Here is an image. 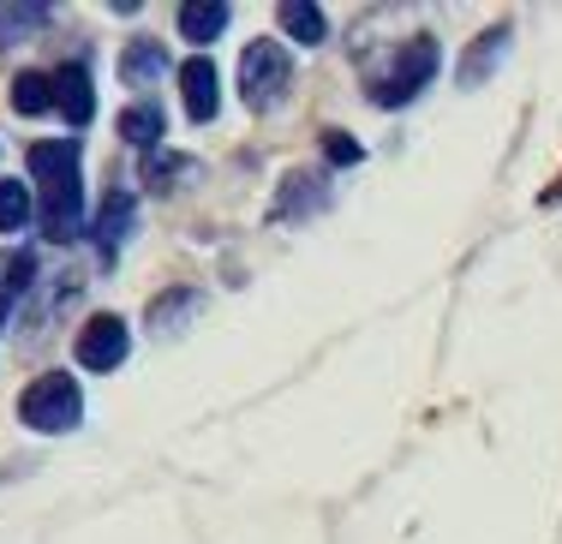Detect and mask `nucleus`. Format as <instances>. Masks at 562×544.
Wrapping results in <instances>:
<instances>
[{"label": "nucleus", "mask_w": 562, "mask_h": 544, "mask_svg": "<svg viewBox=\"0 0 562 544\" xmlns=\"http://www.w3.org/2000/svg\"><path fill=\"white\" fill-rule=\"evenodd\" d=\"M31 174L43 185L36 216L48 240H78L85 234V185H78V138H36L31 144Z\"/></svg>", "instance_id": "1"}, {"label": "nucleus", "mask_w": 562, "mask_h": 544, "mask_svg": "<svg viewBox=\"0 0 562 544\" xmlns=\"http://www.w3.org/2000/svg\"><path fill=\"white\" fill-rule=\"evenodd\" d=\"M431 78H437V36H407L401 55L390 60V72L371 78V102L378 109H407Z\"/></svg>", "instance_id": "2"}, {"label": "nucleus", "mask_w": 562, "mask_h": 544, "mask_svg": "<svg viewBox=\"0 0 562 544\" xmlns=\"http://www.w3.org/2000/svg\"><path fill=\"white\" fill-rule=\"evenodd\" d=\"M78 413H85V395H78V383L66 377V371H43V377L19 395V419L31 424V431H43V437L72 431Z\"/></svg>", "instance_id": "3"}, {"label": "nucleus", "mask_w": 562, "mask_h": 544, "mask_svg": "<svg viewBox=\"0 0 562 544\" xmlns=\"http://www.w3.org/2000/svg\"><path fill=\"white\" fill-rule=\"evenodd\" d=\"M288 78H293V66L276 43H251L246 55H239V97H246L251 109H270L281 90H288Z\"/></svg>", "instance_id": "4"}, {"label": "nucleus", "mask_w": 562, "mask_h": 544, "mask_svg": "<svg viewBox=\"0 0 562 544\" xmlns=\"http://www.w3.org/2000/svg\"><path fill=\"white\" fill-rule=\"evenodd\" d=\"M72 348H78V365H85V371H114L120 360H126V348H132V329L120 324V317L102 311V317H90V324L78 329Z\"/></svg>", "instance_id": "5"}, {"label": "nucleus", "mask_w": 562, "mask_h": 544, "mask_svg": "<svg viewBox=\"0 0 562 544\" xmlns=\"http://www.w3.org/2000/svg\"><path fill=\"white\" fill-rule=\"evenodd\" d=\"M48 109L66 114V126H90V114H97V97H90V72L78 60H66L48 72Z\"/></svg>", "instance_id": "6"}, {"label": "nucleus", "mask_w": 562, "mask_h": 544, "mask_svg": "<svg viewBox=\"0 0 562 544\" xmlns=\"http://www.w3.org/2000/svg\"><path fill=\"white\" fill-rule=\"evenodd\" d=\"M216 84H222V78H216V66H210L204 55L180 66V90H186V114H192V121H216V109H222V90Z\"/></svg>", "instance_id": "7"}, {"label": "nucleus", "mask_w": 562, "mask_h": 544, "mask_svg": "<svg viewBox=\"0 0 562 544\" xmlns=\"http://www.w3.org/2000/svg\"><path fill=\"white\" fill-rule=\"evenodd\" d=\"M227 31V0H186L180 7V36L186 43H216Z\"/></svg>", "instance_id": "8"}, {"label": "nucleus", "mask_w": 562, "mask_h": 544, "mask_svg": "<svg viewBox=\"0 0 562 544\" xmlns=\"http://www.w3.org/2000/svg\"><path fill=\"white\" fill-rule=\"evenodd\" d=\"M162 126L168 121H162V109H156V102H132V109L120 114V138H126L132 150H144V156L162 144Z\"/></svg>", "instance_id": "9"}, {"label": "nucleus", "mask_w": 562, "mask_h": 544, "mask_svg": "<svg viewBox=\"0 0 562 544\" xmlns=\"http://www.w3.org/2000/svg\"><path fill=\"white\" fill-rule=\"evenodd\" d=\"M97 246H102V258H114L120 251V240L132 234V197L126 192H109V204H102V216H97Z\"/></svg>", "instance_id": "10"}, {"label": "nucleus", "mask_w": 562, "mask_h": 544, "mask_svg": "<svg viewBox=\"0 0 562 544\" xmlns=\"http://www.w3.org/2000/svg\"><path fill=\"white\" fill-rule=\"evenodd\" d=\"M31 282H36V258H31V251H0V317H7V305L19 299Z\"/></svg>", "instance_id": "11"}, {"label": "nucleus", "mask_w": 562, "mask_h": 544, "mask_svg": "<svg viewBox=\"0 0 562 544\" xmlns=\"http://www.w3.org/2000/svg\"><path fill=\"white\" fill-rule=\"evenodd\" d=\"M276 19H281V31H288L293 43H324V36H329V19L317 7H305V0H288Z\"/></svg>", "instance_id": "12"}, {"label": "nucleus", "mask_w": 562, "mask_h": 544, "mask_svg": "<svg viewBox=\"0 0 562 544\" xmlns=\"http://www.w3.org/2000/svg\"><path fill=\"white\" fill-rule=\"evenodd\" d=\"M162 66H168V55H162L156 43H132V48H126V60H120V78H126V84L138 90V84H150V78L162 72Z\"/></svg>", "instance_id": "13"}, {"label": "nucleus", "mask_w": 562, "mask_h": 544, "mask_svg": "<svg viewBox=\"0 0 562 544\" xmlns=\"http://www.w3.org/2000/svg\"><path fill=\"white\" fill-rule=\"evenodd\" d=\"M503 48H508V24H497V31H491V36H479L473 60H461V84H479V78H485L491 66L503 60Z\"/></svg>", "instance_id": "14"}, {"label": "nucleus", "mask_w": 562, "mask_h": 544, "mask_svg": "<svg viewBox=\"0 0 562 544\" xmlns=\"http://www.w3.org/2000/svg\"><path fill=\"white\" fill-rule=\"evenodd\" d=\"M12 109L19 114H48V72H19L12 78Z\"/></svg>", "instance_id": "15"}, {"label": "nucleus", "mask_w": 562, "mask_h": 544, "mask_svg": "<svg viewBox=\"0 0 562 544\" xmlns=\"http://www.w3.org/2000/svg\"><path fill=\"white\" fill-rule=\"evenodd\" d=\"M24 222H31V192L19 180H0V234L24 228Z\"/></svg>", "instance_id": "16"}, {"label": "nucleus", "mask_w": 562, "mask_h": 544, "mask_svg": "<svg viewBox=\"0 0 562 544\" xmlns=\"http://www.w3.org/2000/svg\"><path fill=\"white\" fill-rule=\"evenodd\" d=\"M312 197H317V180H312V174H293V180H288V197L276 204V216H281V222H288V216H300V209L312 204Z\"/></svg>", "instance_id": "17"}, {"label": "nucleus", "mask_w": 562, "mask_h": 544, "mask_svg": "<svg viewBox=\"0 0 562 544\" xmlns=\"http://www.w3.org/2000/svg\"><path fill=\"white\" fill-rule=\"evenodd\" d=\"M36 24H43V12H36V7H19V12H12V7H0V36L36 31Z\"/></svg>", "instance_id": "18"}, {"label": "nucleus", "mask_w": 562, "mask_h": 544, "mask_svg": "<svg viewBox=\"0 0 562 544\" xmlns=\"http://www.w3.org/2000/svg\"><path fill=\"white\" fill-rule=\"evenodd\" d=\"M324 150L336 156V162H359V144L347 138V132H324Z\"/></svg>", "instance_id": "19"}, {"label": "nucleus", "mask_w": 562, "mask_h": 544, "mask_svg": "<svg viewBox=\"0 0 562 544\" xmlns=\"http://www.w3.org/2000/svg\"><path fill=\"white\" fill-rule=\"evenodd\" d=\"M173 174H186V162H173V156H156V162L144 168V180H150V185L156 180H173Z\"/></svg>", "instance_id": "20"}]
</instances>
